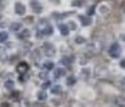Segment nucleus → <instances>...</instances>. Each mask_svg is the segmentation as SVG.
<instances>
[{
	"instance_id": "f257e3e1",
	"label": "nucleus",
	"mask_w": 125,
	"mask_h": 107,
	"mask_svg": "<svg viewBox=\"0 0 125 107\" xmlns=\"http://www.w3.org/2000/svg\"><path fill=\"white\" fill-rule=\"evenodd\" d=\"M101 48H102V45H101L98 42H92V43H89V44H87L86 51L89 52V56H92V55H94V54L100 52Z\"/></svg>"
},
{
	"instance_id": "f03ea898",
	"label": "nucleus",
	"mask_w": 125,
	"mask_h": 107,
	"mask_svg": "<svg viewBox=\"0 0 125 107\" xmlns=\"http://www.w3.org/2000/svg\"><path fill=\"white\" fill-rule=\"evenodd\" d=\"M42 51L46 56H54L57 54V48L52 43H44L43 47H42Z\"/></svg>"
},
{
	"instance_id": "7ed1b4c3",
	"label": "nucleus",
	"mask_w": 125,
	"mask_h": 107,
	"mask_svg": "<svg viewBox=\"0 0 125 107\" xmlns=\"http://www.w3.org/2000/svg\"><path fill=\"white\" fill-rule=\"evenodd\" d=\"M109 55L114 59L118 58V56L121 55V45L117 44V43H113V44L109 47Z\"/></svg>"
},
{
	"instance_id": "20e7f679",
	"label": "nucleus",
	"mask_w": 125,
	"mask_h": 107,
	"mask_svg": "<svg viewBox=\"0 0 125 107\" xmlns=\"http://www.w3.org/2000/svg\"><path fill=\"white\" fill-rule=\"evenodd\" d=\"M41 26H39V34H42V35H51L52 34V27L50 26L47 21H41Z\"/></svg>"
},
{
	"instance_id": "39448f33",
	"label": "nucleus",
	"mask_w": 125,
	"mask_h": 107,
	"mask_svg": "<svg viewBox=\"0 0 125 107\" xmlns=\"http://www.w3.org/2000/svg\"><path fill=\"white\" fill-rule=\"evenodd\" d=\"M16 71L19 72L20 75H24L26 72L28 71V64L26 63V62H20V63L16 66Z\"/></svg>"
},
{
	"instance_id": "423d86ee",
	"label": "nucleus",
	"mask_w": 125,
	"mask_h": 107,
	"mask_svg": "<svg viewBox=\"0 0 125 107\" xmlns=\"http://www.w3.org/2000/svg\"><path fill=\"white\" fill-rule=\"evenodd\" d=\"M15 12H16L18 15H24V12H26V7H24V4H22V3L18 1L16 4H15Z\"/></svg>"
},
{
	"instance_id": "0eeeda50",
	"label": "nucleus",
	"mask_w": 125,
	"mask_h": 107,
	"mask_svg": "<svg viewBox=\"0 0 125 107\" xmlns=\"http://www.w3.org/2000/svg\"><path fill=\"white\" fill-rule=\"evenodd\" d=\"M114 103L117 107H125V96H117Z\"/></svg>"
},
{
	"instance_id": "6e6552de",
	"label": "nucleus",
	"mask_w": 125,
	"mask_h": 107,
	"mask_svg": "<svg viewBox=\"0 0 125 107\" xmlns=\"http://www.w3.org/2000/svg\"><path fill=\"white\" fill-rule=\"evenodd\" d=\"M79 20L82 21V24H83V26H90V24H92V19H90L89 16L79 15Z\"/></svg>"
},
{
	"instance_id": "1a4fd4ad",
	"label": "nucleus",
	"mask_w": 125,
	"mask_h": 107,
	"mask_svg": "<svg viewBox=\"0 0 125 107\" xmlns=\"http://www.w3.org/2000/svg\"><path fill=\"white\" fill-rule=\"evenodd\" d=\"M31 7L34 8V11H35V12H42V5L39 4L38 1H36V0H32V1H31Z\"/></svg>"
},
{
	"instance_id": "9d476101",
	"label": "nucleus",
	"mask_w": 125,
	"mask_h": 107,
	"mask_svg": "<svg viewBox=\"0 0 125 107\" xmlns=\"http://www.w3.org/2000/svg\"><path fill=\"white\" fill-rule=\"evenodd\" d=\"M59 31H61V34L63 35V36H67L69 35V27L66 26V24H59Z\"/></svg>"
},
{
	"instance_id": "9b49d317",
	"label": "nucleus",
	"mask_w": 125,
	"mask_h": 107,
	"mask_svg": "<svg viewBox=\"0 0 125 107\" xmlns=\"http://www.w3.org/2000/svg\"><path fill=\"white\" fill-rule=\"evenodd\" d=\"M30 31L28 29H23L22 32H19V35H18V37L19 39H27V37H30Z\"/></svg>"
},
{
	"instance_id": "f8f14e48",
	"label": "nucleus",
	"mask_w": 125,
	"mask_h": 107,
	"mask_svg": "<svg viewBox=\"0 0 125 107\" xmlns=\"http://www.w3.org/2000/svg\"><path fill=\"white\" fill-rule=\"evenodd\" d=\"M54 76H55V78L65 76V70H63V68H55V70H54Z\"/></svg>"
},
{
	"instance_id": "ddd939ff",
	"label": "nucleus",
	"mask_w": 125,
	"mask_h": 107,
	"mask_svg": "<svg viewBox=\"0 0 125 107\" xmlns=\"http://www.w3.org/2000/svg\"><path fill=\"white\" fill-rule=\"evenodd\" d=\"M61 63L65 64V66H67V67H70V64H71V58H70V56H63V58L61 59Z\"/></svg>"
},
{
	"instance_id": "4468645a",
	"label": "nucleus",
	"mask_w": 125,
	"mask_h": 107,
	"mask_svg": "<svg viewBox=\"0 0 125 107\" xmlns=\"http://www.w3.org/2000/svg\"><path fill=\"white\" fill-rule=\"evenodd\" d=\"M0 60H7V51L4 47H0Z\"/></svg>"
},
{
	"instance_id": "2eb2a0df",
	"label": "nucleus",
	"mask_w": 125,
	"mask_h": 107,
	"mask_svg": "<svg viewBox=\"0 0 125 107\" xmlns=\"http://www.w3.org/2000/svg\"><path fill=\"white\" fill-rule=\"evenodd\" d=\"M4 87L7 88V90H14V80H6V83H4Z\"/></svg>"
},
{
	"instance_id": "dca6fc26",
	"label": "nucleus",
	"mask_w": 125,
	"mask_h": 107,
	"mask_svg": "<svg viewBox=\"0 0 125 107\" xmlns=\"http://www.w3.org/2000/svg\"><path fill=\"white\" fill-rule=\"evenodd\" d=\"M74 83H75V76H74V75L67 76V79H66V84H67V86H73Z\"/></svg>"
},
{
	"instance_id": "f3484780",
	"label": "nucleus",
	"mask_w": 125,
	"mask_h": 107,
	"mask_svg": "<svg viewBox=\"0 0 125 107\" xmlns=\"http://www.w3.org/2000/svg\"><path fill=\"white\" fill-rule=\"evenodd\" d=\"M20 27H22V23H12L11 27H10V29H11V31H19Z\"/></svg>"
},
{
	"instance_id": "a211bd4d",
	"label": "nucleus",
	"mask_w": 125,
	"mask_h": 107,
	"mask_svg": "<svg viewBox=\"0 0 125 107\" xmlns=\"http://www.w3.org/2000/svg\"><path fill=\"white\" fill-rule=\"evenodd\" d=\"M7 39H8V34H7L6 31H1L0 32V42L3 43V42H6Z\"/></svg>"
},
{
	"instance_id": "6ab92c4d",
	"label": "nucleus",
	"mask_w": 125,
	"mask_h": 107,
	"mask_svg": "<svg viewBox=\"0 0 125 107\" xmlns=\"http://www.w3.org/2000/svg\"><path fill=\"white\" fill-rule=\"evenodd\" d=\"M36 96H38V99H39V100H44V99L47 98V96H46V92H44V90L39 91V92H38V95H36Z\"/></svg>"
},
{
	"instance_id": "aec40b11",
	"label": "nucleus",
	"mask_w": 125,
	"mask_h": 107,
	"mask_svg": "<svg viewBox=\"0 0 125 107\" xmlns=\"http://www.w3.org/2000/svg\"><path fill=\"white\" fill-rule=\"evenodd\" d=\"M61 91H62V87H61V86H54V87H51L52 94H59Z\"/></svg>"
},
{
	"instance_id": "412c9836",
	"label": "nucleus",
	"mask_w": 125,
	"mask_h": 107,
	"mask_svg": "<svg viewBox=\"0 0 125 107\" xmlns=\"http://www.w3.org/2000/svg\"><path fill=\"white\" fill-rule=\"evenodd\" d=\"M38 54H39V50H35L32 52V59H34V62H35V63H38L39 62V56H38Z\"/></svg>"
},
{
	"instance_id": "4be33fe9",
	"label": "nucleus",
	"mask_w": 125,
	"mask_h": 107,
	"mask_svg": "<svg viewBox=\"0 0 125 107\" xmlns=\"http://www.w3.org/2000/svg\"><path fill=\"white\" fill-rule=\"evenodd\" d=\"M81 75H82V78H83V79H87V78H89V75H90V71L87 68L86 70H82Z\"/></svg>"
},
{
	"instance_id": "5701e85b",
	"label": "nucleus",
	"mask_w": 125,
	"mask_h": 107,
	"mask_svg": "<svg viewBox=\"0 0 125 107\" xmlns=\"http://www.w3.org/2000/svg\"><path fill=\"white\" fill-rule=\"evenodd\" d=\"M44 68L46 70H52L54 68V63H51V62H46V63H44Z\"/></svg>"
},
{
	"instance_id": "b1692460",
	"label": "nucleus",
	"mask_w": 125,
	"mask_h": 107,
	"mask_svg": "<svg viewBox=\"0 0 125 107\" xmlns=\"http://www.w3.org/2000/svg\"><path fill=\"white\" fill-rule=\"evenodd\" d=\"M75 43H78V44H82V43H85V39L82 36H77L75 37Z\"/></svg>"
},
{
	"instance_id": "393cba45",
	"label": "nucleus",
	"mask_w": 125,
	"mask_h": 107,
	"mask_svg": "<svg viewBox=\"0 0 125 107\" xmlns=\"http://www.w3.org/2000/svg\"><path fill=\"white\" fill-rule=\"evenodd\" d=\"M39 78H41V79H46V78H47L46 72H41V74H39Z\"/></svg>"
},
{
	"instance_id": "a878e982",
	"label": "nucleus",
	"mask_w": 125,
	"mask_h": 107,
	"mask_svg": "<svg viewBox=\"0 0 125 107\" xmlns=\"http://www.w3.org/2000/svg\"><path fill=\"white\" fill-rule=\"evenodd\" d=\"M14 99H15V100L19 99V92H14Z\"/></svg>"
},
{
	"instance_id": "bb28decb",
	"label": "nucleus",
	"mask_w": 125,
	"mask_h": 107,
	"mask_svg": "<svg viewBox=\"0 0 125 107\" xmlns=\"http://www.w3.org/2000/svg\"><path fill=\"white\" fill-rule=\"evenodd\" d=\"M93 11H94V7H92V8H90V9H89V12H87V15H93V13H94Z\"/></svg>"
},
{
	"instance_id": "cd10ccee",
	"label": "nucleus",
	"mask_w": 125,
	"mask_h": 107,
	"mask_svg": "<svg viewBox=\"0 0 125 107\" xmlns=\"http://www.w3.org/2000/svg\"><path fill=\"white\" fill-rule=\"evenodd\" d=\"M70 23H71V24H70V28H71V29H75V28H77V26L73 23V21H70Z\"/></svg>"
},
{
	"instance_id": "c85d7f7f",
	"label": "nucleus",
	"mask_w": 125,
	"mask_h": 107,
	"mask_svg": "<svg viewBox=\"0 0 125 107\" xmlns=\"http://www.w3.org/2000/svg\"><path fill=\"white\" fill-rule=\"evenodd\" d=\"M3 8H4V1L3 0H0V11L3 9Z\"/></svg>"
},
{
	"instance_id": "c756f323",
	"label": "nucleus",
	"mask_w": 125,
	"mask_h": 107,
	"mask_svg": "<svg viewBox=\"0 0 125 107\" xmlns=\"http://www.w3.org/2000/svg\"><path fill=\"white\" fill-rule=\"evenodd\" d=\"M120 66H121L122 68H125V60H121V63H120Z\"/></svg>"
},
{
	"instance_id": "7c9ffc66",
	"label": "nucleus",
	"mask_w": 125,
	"mask_h": 107,
	"mask_svg": "<svg viewBox=\"0 0 125 107\" xmlns=\"http://www.w3.org/2000/svg\"><path fill=\"white\" fill-rule=\"evenodd\" d=\"M73 5H82V3H81V1H79V0H78V1L73 3Z\"/></svg>"
},
{
	"instance_id": "2f4dec72",
	"label": "nucleus",
	"mask_w": 125,
	"mask_h": 107,
	"mask_svg": "<svg viewBox=\"0 0 125 107\" xmlns=\"http://www.w3.org/2000/svg\"><path fill=\"white\" fill-rule=\"evenodd\" d=\"M47 87H49V83H44V84L42 86V88H43V90H44V88H47Z\"/></svg>"
},
{
	"instance_id": "473e14b6",
	"label": "nucleus",
	"mask_w": 125,
	"mask_h": 107,
	"mask_svg": "<svg viewBox=\"0 0 125 107\" xmlns=\"http://www.w3.org/2000/svg\"><path fill=\"white\" fill-rule=\"evenodd\" d=\"M0 107H10V106H8V103H3Z\"/></svg>"
},
{
	"instance_id": "72a5a7b5",
	"label": "nucleus",
	"mask_w": 125,
	"mask_h": 107,
	"mask_svg": "<svg viewBox=\"0 0 125 107\" xmlns=\"http://www.w3.org/2000/svg\"><path fill=\"white\" fill-rule=\"evenodd\" d=\"M122 39H124V40H125V35H124V36H122Z\"/></svg>"
}]
</instances>
